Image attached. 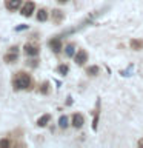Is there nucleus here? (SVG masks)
Here are the masks:
<instances>
[{
  "label": "nucleus",
  "instance_id": "obj_17",
  "mask_svg": "<svg viewBox=\"0 0 143 148\" xmlns=\"http://www.w3.org/2000/svg\"><path fill=\"white\" fill-rule=\"evenodd\" d=\"M22 29H26V25H22V26H17L16 31H22Z\"/></svg>",
  "mask_w": 143,
  "mask_h": 148
},
{
  "label": "nucleus",
  "instance_id": "obj_8",
  "mask_svg": "<svg viewBox=\"0 0 143 148\" xmlns=\"http://www.w3.org/2000/svg\"><path fill=\"white\" fill-rule=\"evenodd\" d=\"M49 119H51V116H49V114H43V116H40L39 120H37V125H39V127H45V125L49 122Z\"/></svg>",
  "mask_w": 143,
  "mask_h": 148
},
{
  "label": "nucleus",
  "instance_id": "obj_9",
  "mask_svg": "<svg viewBox=\"0 0 143 148\" xmlns=\"http://www.w3.org/2000/svg\"><path fill=\"white\" fill-rule=\"evenodd\" d=\"M65 53H66L68 57H74V56H76V48H74V45H68L66 48H65Z\"/></svg>",
  "mask_w": 143,
  "mask_h": 148
},
{
  "label": "nucleus",
  "instance_id": "obj_12",
  "mask_svg": "<svg viewBox=\"0 0 143 148\" xmlns=\"http://www.w3.org/2000/svg\"><path fill=\"white\" fill-rule=\"evenodd\" d=\"M143 46V42L142 40H131V48L132 49H140Z\"/></svg>",
  "mask_w": 143,
  "mask_h": 148
},
{
  "label": "nucleus",
  "instance_id": "obj_6",
  "mask_svg": "<svg viewBox=\"0 0 143 148\" xmlns=\"http://www.w3.org/2000/svg\"><path fill=\"white\" fill-rule=\"evenodd\" d=\"M49 46L52 48V51L59 53L62 49V42H60V39H52V40H49Z\"/></svg>",
  "mask_w": 143,
  "mask_h": 148
},
{
  "label": "nucleus",
  "instance_id": "obj_10",
  "mask_svg": "<svg viewBox=\"0 0 143 148\" xmlns=\"http://www.w3.org/2000/svg\"><path fill=\"white\" fill-rule=\"evenodd\" d=\"M46 18H48V12H46L45 9H40V11L37 12V20H40V22H45Z\"/></svg>",
  "mask_w": 143,
  "mask_h": 148
},
{
  "label": "nucleus",
  "instance_id": "obj_5",
  "mask_svg": "<svg viewBox=\"0 0 143 148\" xmlns=\"http://www.w3.org/2000/svg\"><path fill=\"white\" fill-rule=\"evenodd\" d=\"M22 6V0H8L6 2V8L11 9V11H16Z\"/></svg>",
  "mask_w": 143,
  "mask_h": 148
},
{
  "label": "nucleus",
  "instance_id": "obj_1",
  "mask_svg": "<svg viewBox=\"0 0 143 148\" xmlns=\"http://www.w3.org/2000/svg\"><path fill=\"white\" fill-rule=\"evenodd\" d=\"M14 85H16V88H28L31 85V77L28 76L26 73H20L18 74V77L16 79V82H14Z\"/></svg>",
  "mask_w": 143,
  "mask_h": 148
},
{
  "label": "nucleus",
  "instance_id": "obj_13",
  "mask_svg": "<svg viewBox=\"0 0 143 148\" xmlns=\"http://www.w3.org/2000/svg\"><path fill=\"white\" fill-rule=\"evenodd\" d=\"M59 73L65 76V74L68 73V66H66V65H60V66H59Z\"/></svg>",
  "mask_w": 143,
  "mask_h": 148
},
{
  "label": "nucleus",
  "instance_id": "obj_7",
  "mask_svg": "<svg viewBox=\"0 0 143 148\" xmlns=\"http://www.w3.org/2000/svg\"><path fill=\"white\" fill-rule=\"evenodd\" d=\"M25 53L28 56H37L39 54V49H37V46H34V45H26L25 46Z\"/></svg>",
  "mask_w": 143,
  "mask_h": 148
},
{
  "label": "nucleus",
  "instance_id": "obj_19",
  "mask_svg": "<svg viewBox=\"0 0 143 148\" xmlns=\"http://www.w3.org/2000/svg\"><path fill=\"white\" fill-rule=\"evenodd\" d=\"M59 2H68V0H59Z\"/></svg>",
  "mask_w": 143,
  "mask_h": 148
},
{
  "label": "nucleus",
  "instance_id": "obj_15",
  "mask_svg": "<svg viewBox=\"0 0 143 148\" xmlns=\"http://www.w3.org/2000/svg\"><path fill=\"white\" fill-rule=\"evenodd\" d=\"M0 147H9V140H8V139H3V140H0Z\"/></svg>",
  "mask_w": 143,
  "mask_h": 148
},
{
  "label": "nucleus",
  "instance_id": "obj_11",
  "mask_svg": "<svg viewBox=\"0 0 143 148\" xmlns=\"http://www.w3.org/2000/svg\"><path fill=\"white\" fill-rule=\"evenodd\" d=\"M68 125H69L68 123V117H66V116H62V117L59 119V127L60 128H66Z\"/></svg>",
  "mask_w": 143,
  "mask_h": 148
},
{
  "label": "nucleus",
  "instance_id": "obj_4",
  "mask_svg": "<svg viewBox=\"0 0 143 148\" xmlns=\"http://www.w3.org/2000/svg\"><path fill=\"white\" fill-rule=\"evenodd\" d=\"M83 123H85V119H83V116L82 114H74L72 116V127H76V128H82L83 127Z\"/></svg>",
  "mask_w": 143,
  "mask_h": 148
},
{
  "label": "nucleus",
  "instance_id": "obj_16",
  "mask_svg": "<svg viewBox=\"0 0 143 148\" xmlns=\"http://www.w3.org/2000/svg\"><path fill=\"white\" fill-rule=\"evenodd\" d=\"M17 59V54H11V56H6V60L8 62H11V60H16Z\"/></svg>",
  "mask_w": 143,
  "mask_h": 148
},
{
  "label": "nucleus",
  "instance_id": "obj_14",
  "mask_svg": "<svg viewBox=\"0 0 143 148\" xmlns=\"http://www.w3.org/2000/svg\"><path fill=\"white\" fill-rule=\"evenodd\" d=\"M97 73H99V68H97V66H91V68H88V74H92V76H95Z\"/></svg>",
  "mask_w": 143,
  "mask_h": 148
},
{
  "label": "nucleus",
  "instance_id": "obj_18",
  "mask_svg": "<svg viewBox=\"0 0 143 148\" xmlns=\"http://www.w3.org/2000/svg\"><path fill=\"white\" fill-rule=\"evenodd\" d=\"M138 145H140V147H143V139H142L140 142H138Z\"/></svg>",
  "mask_w": 143,
  "mask_h": 148
},
{
  "label": "nucleus",
  "instance_id": "obj_3",
  "mask_svg": "<svg viewBox=\"0 0 143 148\" xmlns=\"http://www.w3.org/2000/svg\"><path fill=\"white\" fill-rule=\"evenodd\" d=\"M74 59H76V63L77 65H83L88 60V54H86V51H83V49H80V51H77V54L74 56Z\"/></svg>",
  "mask_w": 143,
  "mask_h": 148
},
{
  "label": "nucleus",
  "instance_id": "obj_2",
  "mask_svg": "<svg viewBox=\"0 0 143 148\" xmlns=\"http://www.w3.org/2000/svg\"><path fill=\"white\" fill-rule=\"evenodd\" d=\"M34 9H35V5H34V3H32V2H26V3L22 6V14H23L25 17H29V16H32Z\"/></svg>",
  "mask_w": 143,
  "mask_h": 148
}]
</instances>
